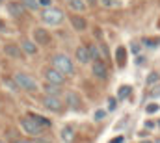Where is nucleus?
Here are the masks:
<instances>
[{"label": "nucleus", "instance_id": "1", "mask_svg": "<svg viewBox=\"0 0 160 143\" xmlns=\"http://www.w3.org/2000/svg\"><path fill=\"white\" fill-rule=\"evenodd\" d=\"M11 80H13L15 87L21 89V91H24V93H32V95H36V93H39L41 91V86H39V82L36 80V76H32V74H28V72H24V71L13 72Z\"/></svg>", "mask_w": 160, "mask_h": 143}, {"label": "nucleus", "instance_id": "2", "mask_svg": "<svg viewBox=\"0 0 160 143\" xmlns=\"http://www.w3.org/2000/svg\"><path fill=\"white\" fill-rule=\"evenodd\" d=\"M50 67H54L56 71H60L63 76H73L77 72V63L71 56H67L65 52H56L50 58Z\"/></svg>", "mask_w": 160, "mask_h": 143}, {"label": "nucleus", "instance_id": "3", "mask_svg": "<svg viewBox=\"0 0 160 143\" xmlns=\"http://www.w3.org/2000/svg\"><path fill=\"white\" fill-rule=\"evenodd\" d=\"M39 19H41V22H43L45 26L56 28V26H60V24L65 21V13H63L60 7L50 6V7H43V9H41Z\"/></svg>", "mask_w": 160, "mask_h": 143}, {"label": "nucleus", "instance_id": "4", "mask_svg": "<svg viewBox=\"0 0 160 143\" xmlns=\"http://www.w3.org/2000/svg\"><path fill=\"white\" fill-rule=\"evenodd\" d=\"M41 106L47 111H52V113H58V115L65 111L63 99L62 97H54V95H43L41 97Z\"/></svg>", "mask_w": 160, "mask_h": 143}, {"label": "nucleus", "instance_id": "5", "mask_svg": "<svg viewBox=\"0 0 160 143\" xmlns=\"http://www.w3.org/2000/svg\"><path fill=\"white\" fill-rule=\"evenodd\" d=\"M62 97H63L65 108H71V110H75V111H82V110H84V99H82V95H80L78 91H75V89H65Z\"/></svg>", "mask_w": 160, "mask_h": 143}, {"label": "nucleus", "instance_id": "6", "mask_svg": "<svg viewBox=\"0 0 160 143\" xmlns=\"http://www.w3.org/2000/svg\"><path fill=\"white\" fill-rule=\"evenodd\" d=\"M41 76H43V80H45V84H50V86H58V87H63L65 86V82H67V76H63L60 71H56L54 67H45L43 72H41Z\"/></svg>", "mask_w": 160, "mask_h": 143}, {"label": "nucleus", "instance_id": "7", "mask_svg": "<svg viewBox=\"0 0 160 143\" xmlns=\"http://www.w3.org/2000/svg\"><path fill=\"white\" fill-rule=\"evenodd\" d=\"M19 125H21V128L28 134V136H32V138H41V136H45V128H41L38 123H34L28 115H21V119H19Z\"/></svg>", "mask_w": 160, "mask_h": 143}, {"label": "nucleus", "instance_id": "8", "mask_svg": "<svg viewBox=\"0 0 160 143\" xmlns=\"http://www.w3.org/2000/svg\"><path fill=\"white\" fill-rule=\"evenodd\" d=\"M32 41L38 45V47H48L50 43H52V36H50V32L47 30V28H34V32H32Z\"/></svg>", "mask_w": 160, "mask_h": 143}, {"label": "nucleus", "instance_id": "9", "mask_svg": "<svg viewBox=\"0 0 160 143\" xmlns=\"http://www.w3.org/2000/svg\"><path fill=\"white\" fill-rule=\"evenodd\" d=\"M91 65V74L97 78V80H101V82H104V80H108V65L102 62V60H97V62H91L89 63Z\"/></svg>", "mask_w": 160, "mask_h": 143}, {"label": "nucleus", "instance_id": "10", "mask_svg": "<svg viewBox=\"0 0 160 143\" xmlns=\"http://www.w3.org/2000/svg\"><path fill=\"white\" fill-rule=\"evenodd\" d=\"M6 7H8V13H9L11 17H15V19H21V17L26 13V9L22 7V4H21L19 0H11V2H8Z\"/></svg>", "mask_w": 160, "mask_h": 143}, {"label": "nucleus", "instance_id": "11", "mask_svg": "<svg viewBox=\"0 0 160 143\" xmlns=\"http://www.w3.org/2000/svg\"><path fill=\"white\" fill-rule=\"evenodd\" d=\"M19 47H21V50H22L24 56H38V52H39V47L32 39H22L19 43Z\"/></svg>", "mask_w": 160, "mask_h": 143}, {"label": "nucleus", "instance_id": "12", "mask_svg": "<svg viewBox=\"0 0 160 143\" xmlns=\"http://www.w3.org/2000/svg\"><path fill=\"white\" fill-rule=\"evenodd\" d=\"M69 22H71V26H73L75 32H84V30L88 28V21H86L80 13H73V15L69 17Z\"/></svg>", "mask_w": 160, "mask_h": 143}, {"label": "nucleus", "instance_id": "13", "mask_svg": "<svg viewBox=\"0 0 160 143\" xmlns=\"http://www.w3.org/2000/svg\"><path fill=\"white\" fill-rule=\"evenodd\" d=\"M4 54L6 56H9V58H13V60H21L24 54H22V50H21V47L19 45H15V43H6L4 45Z\"/></svg>", "mask_w": 160, "mask_h": 143}, {"label": "nucleus", "instance_id": "14", "mask_svg": "<svg viewBox=\"0 0 160 143\" xmlns=\"http://www.w3.org/2000/svg\"><path fill=\"white\" fill-rule=\"evenodd\" d=\"M75 62L80 65H89L91 60H89V54H88V48L84 45H78L77 50H75Z\"/></svg>", "mask_w": 160, "mask_h": 143}, {"label": "nucleus", "instance_id": "15", "mask_svg": "<svg viewBox=\"0 0 160 143\" xmlns=\"http://www.w3.org/2000/svg\"><path fill=\"white\" fill-rule=\"evenodd\" d=\"M26 115H28V117H30V119H32L34 123H38V125H39L41 128H45V130H48V128L52 126V121H50L48 117L41 115V113H34V111H28Z\"/></svg>", "mask_w": 160, "mask_h": 143}, {"label": "nucleus", "instance_id": "16", "mask_svg": "<svg viewBox=\"0 0 160 143\" xmlns=\"http://www.w3.org/2000/svg\"><path fill=\"white\" fill-rule=\"evenodd\" d=\"M65 4H67V7H69L73 13H84V11L88 9L86 0H65Z\"/></svg>", "mask_w": 160, "mask_h": 143}, {"label": "nucleus", "instance_id": "17", "mask_svg": "<svg viewBox=\"0 0 160 143\" xmlns=\"http://www.w3.org/2000/svg\"><path fill=\"white\" fill-rule=\"evenodd\" d=\"M88 48V54H89V60L91 62H97V60H102V56H101V47L97 45V43H91L89 47H86ZM104 62V60H102Z\"/></svg>", "mask_w": 160, "mask_h": 143}, {"label": "nucleus", "instance_id": "18", "mask_svg": "<svg viewBox=\"0 0 160 143\" xmlns=\"http://www.w3.org/2000/svg\"><path fill=\"white\" fill-rule=\"evenodd\" d=\"M116 63H118L119 67H123V65L127 63V48H125L123 45H119V47L116 48Z\"/></svg>", "mask_w": 160, "mask_h": 143}, {"label": "nucleus", "instance_id": "19", "mask_svg": "<svg viewBox=\"0 0 160 143\" xmlns=\"http://www.w3.org/2000/svg\"><path fill=\"white\" fill-rule=\"evenodd\" d=\"M60 136H62V140H63V141L71 143V141H73V138H75V128H73L71 125H65V126L62 128Z\"/></svg>", "mask_w": 160, "mask_h": 143}, {"label": "nucleus", "instance_id": "20", "mask_svg": "<svg viewBox=\"0 0 160 143\" xmlns=\"http://www.w3.org/2000/svg\"><path fill=\"white\" fill-rule=\"evenodd\" d=\"M41 89L45 91V95H54V97H62V95H63L62 87H58V86H50V84H45Z\"/></svg>", "mask_w": 160, "mask_h": 143}, {"label": "nucleus", "instance_id": "21", "mask_svg": "<svg viewBox=\"0 0 160 143\" xmlns=\"http://www.w3.org/2000/svg\"><path fill=\"white\" fill-rule=\"evenodd\" d=\"M19 2L22 4V7H24L26 11H38V9H39L38 0H19Z\"/></svg>", "mask_w": 160, "mask_h": 143}, {"label": "nucleus", "instance_id": "22", "mask_svg": "<svg viewBox=\"0 0 160 143\" xmlns=\"http://www.w3.org/2000/svg\"><path fill=\"white\" fill-rule=\"evenodd\" d=\"M130 93V86H121L119 87V99H127Z\"/></svg>", "mask_w": 160, "mask_h": 143}, {"label": "nucleus", "instance_id": "23", "mask_svg": "<svg viewBox=\"0 0 160 143\" xmlns=\"http://www.w3.org/2000/svg\"><path fill=\"white\" fill-rule=\"evenodd\" d=\"M101 4H102L104 7H116V6H119L118 0H101Z\"/></svg>", "mask_w": 160, "mask_h": 143}, {"label": "nucleus", "instance_id": "24", "mask_svg": "<svg viewBox=\"0 0 160 143\" xmlns=\"http://www.w3.org/2000/svg\"><path fill=\"white\" fill-rule=\"evenodd\" d=\"M116 106H118V99H116V97H110V99H108V110L114 111Z\"/></svg>", "mask_w": 160, "mask_h": 143}, {"label": "nucleus", "instance_id": "25", "mask_svg": "<svg viewBox=\"0 0 160 143\" xmlns=\"http://www.w3.org/2000/svg\"><path fill=\"white\" fill-rule=\"evenodd\" d=\"M13 143H39V141L30 140V138H17V140H13Z\"/></svg>", "mask_w": 160, "mask_h": 143}, {"label": "nucleus", "instance_id": "26", "mask_svg": "<svg viewBox=\"0 0 160 143\" xmlns=\"http://www.w3.org/2000/svg\"><path fill=\"white\" fill-rule=\"evenodd\" d=\"M38 4H39V9H43V7H50V6H52V0H38Z\"/></svg>", "mask_w": 160, "mask_h": 143}, {"label": "nucleus", "instance_id": "27", "mask_svg": "<svg viewBox=\"0 0 160 143\" xmlns=\"http://www.w3.org/2000/svg\"><path fill=\"white\" fill-rule=\"evenodd\" d=\"M158 72H151V76H149V80H147V84H149V86H151V84H153V82H155V84H157V82H158Z\"/></svg>", "mask_w": 160, "mask_h": 143}, {"label": "nucleus", "instance_id": "28", "mask_svg": "<svg viewBox=\"0 0 160 143\" xmlns=\"http://www.w3.org/2000/svg\"><path fill=\"white\" fill-rule=\"evenodd\" d=\"M151 97H160V84L157 82V86L151 89Z\"/></svg>", "mask_w": 160, "mask_h": 143}, {"label": "nucleus", "instance_id": "29", "mask_svg": "<svg viewBox=\"0 0 160 143\" xmlns=\"http://www.w3.org/2000/svg\"><path fill=\"white\" fill-rule=\"evenodd\" d=\"M158 104H157V102H155V104H153V102H151V104H147V113H153V111H158Z\"/></svg>", "mask_w": 160, "mask_h": 143}, {"label": "nucleus", "instance_id": "30", "mask_svg": "<svg viewBox=\"0 0 160 143\" xmlns=\"http://www.w3.org/2000/svg\"><path fill=\"white\" fill-rule=\"evenodd\" d=\"M123 141H125V138H123V136H116V138H112L108 143H123Z\"/></svg>", "mask_w": 160, "mask_h": 143}, {"label": "nucleus", "instance_id": "31", "mask_svg": "<svg viewBox=\"0 0 160 143\" xmlns=\"http://www.w3.org/2000/svg\"><path fill=\"white\" fill-rule=\"evenodd\" d=\"M102 117H104V111H97V113H93V119H95V121H101Z\"/></svg>", "mask_w": 160, "mask_h": 143}, {"label": "nucleus", "instance_id": "32", "mask_svg": "<svg viewBox=\"0 0 160 143\" xmlns=\"http://www.w3.org/2000/svg\"><path fill=\"white\" fill-rule=\"evenodd\" d=\"M6 30V22H4V19H0V32H4Z\"/></svg>", "mask_w": 160, "mask_h": 143}, {"label": "nucleus", "instance_id": "33", "mask_svg": "<svg viewBox=\"0 0 160 143\" xmlns=\"http://www.w3.org/2000/svg\"><path fill=\"white\" fill-rule=\"evenodd\" d=\"M155 143H160V138H158V140H157V141H155Z\"/></svg>", "mask_w": 160, "mask_h": 143}, {"label": "nucleus", "instance_id": "34", "mask_svg": "<svg viewBox=\"0 0 160 143\" xmlns=\"http://www.w3.org/2000/svg\"><path fill=\"white\" fill-rule=\"evenodd\" d=\"M0 143H6V141H4V140H0Z\"/></svg>", "mask_w": 160, "mask_h": 143}]
</instances>
